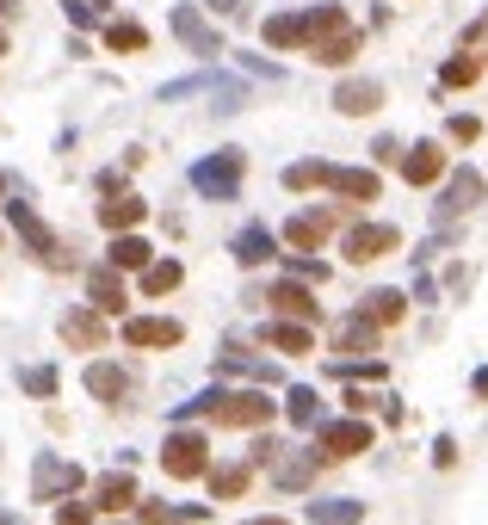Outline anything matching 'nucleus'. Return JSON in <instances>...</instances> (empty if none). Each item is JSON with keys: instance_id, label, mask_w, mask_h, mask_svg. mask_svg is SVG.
Segmentation results:
<instances>
[{"instance_id": "nucleus-1", "label": "nucleus", "mask_w": 488, "mask_h": 525, "mask_svg": "<svg viewBox=\"0 0 488 525\" xmlns=\"http://www.w3.org/2000/svg\"><path fill=\"white\" fill-rule=\"evenodd\" d=\"M285 186H291V192H309V186H328V192H340V198H353V204H371V198L383 192L371 167H334V161H291V167H285Z\"/></svg>"}, {"instance_id": "nucleus-2", "label": "nucleus", "mask_w": 488, "mask_h": 525, "mask_svg": "<svg viewBox=\"0 0 488 525\" xmlns=\"http://www.w3.org/2000/svg\"><path fill=\"white\" fill-rule=\"evenodd\" d=\"M309 56L316 62H328V68H346L359 56V25H353V13L346 7H309Z\"/></svg>"}, {"instance_id": "nucleus-3", "label": "nucleus", "mask_w": 488, "mask_h": 525, "mask_svg": "<svg viewBox=\"0 0 488 525\" xmlns=\"http://www.w3.org/2000/svg\"><path fill=\"white\" fill-rule=\"evenodd\" d=\"M272 408L266 390H204L198 402H180V414H211L217 427H266Z\"/></svg>"}, {"instance_id": "nucleus-4", "label": "nucleus", "mask_w": 488, "mask_h": 525, "mask_svg": "<svg viewBox=\"0 0 488 525\" xmlns=\"http://www.w3.org/2000/svg\"><path fill=\"white\" fill-rule=\"evenodd\" d=\"M161 470H167L173 482H192V476L211 470V445H204V433H167V445H161Z\"/></svg>"}, {"instance_id": "nucleus-5", "label": "nucleus", "mask_w": 488, "mask_h": 525, "mask_svg": "<svg viewBox=\"0 0 488 525\" xmlns=\"http://www.w3.org/2000/svg\"><path fill=\"white\" fill-rule=\"evenodd\" d=\"M7 223H13V235H19L25 248L44 260V266H68V248H62V241L44 229V217H38L31 204H7Z\"/></svg>"}, {"instance_id": "nucleus-6", "label": "nucleus", "mask_w": 488, "mask_h": 525, "mask_svg": "<svg viewBox=\"0 0 488 525\" xmlns=\"http://www.w3.org/2000/svg\"><path fill=\"white\" fill-rule=\"evenodd\" d=\"M192 186H198L204 198H235V192H241V149H223V155H211V161H198V167H192Z\"/></svg>"}, {"instance_id": "nucleus-7", "label": "nucleus", "mask_w": 488, "mask_h": 525, "mask_svg": "<svg viewBox=\"0 0 488 525\" xmlns=\"http://www.w3.org/2000/svg\"><path fill=\"white\" fill-rule=\"evenodd\" d=\"M75 488H81V464L38 458V470H31V501H56V495H75Z\"/></svg>"}, {"instance_id": "nucleus-8", "label": "nucleus", "mask_w": 488, "mask_h": 525, "mask_svg": "<svg viewBox=\"0 0 488 525\" xmlns=\"http://www.w3.org/2000/svg\"><path fill=\"white\" fill-rule=\"evenodd\" d=\"M396 229L390 223H359V229H346V260H359V266H371V260H383V254H396Z\"/></svg>"}, {"instance_id": "nucleus-9", "label": "nucleus", "mask_w": 488, "mask_h": 525, "mask_svg": "<svg viewBox=\"0 0 488 525\" xmlns=\"http://www.w3.org/2000/svg\"><path fill=\"white\" fill-rule=\"evenodd\" d=\"M316 451H328V458H359V451H371V427L365 420H328L316 433Z\"/></svg>"}, {"instance_id": "nucleus-10", "label": "nucleus", "mask_w": 488, "mask_h": 525, "mask_svg": "<svg viewBox=\"0 0 488 525\" xmlns=\"http://www.w3.org/2000/svg\"><path fill=\"white\" fill-rule=\"evenodd\" d=\"M173 38H180L192 56H223V38H217L211 25H204L198 7H173Z\"/></svg>"}, {"instance_id": "nucleus-11", "label": "nucleus", "mask_w": 488, "mask_h": 525, "mask_svg": "<svg viewBox=\"0 0 488 525\" xmlns=\"http://www.w3.org/2000/svg\"><path fill=\"white\" fill-rule=\"evenodd\" d=\"M482 204V173H451V180H445V198H439V210H433V217L439 223H451V217H464V210H476Z\"/></svg>"}, {"instance_id": "nucleus-12", "label": "nucleus", "mask_w": 488, "mask_h": 525, "mask_svg": "<svg viewBox=\"0 0 488 525\" xmlns=\"http://www.w3.org/2000/svg\"><path fill=\"white\" fill-rule=\"evenodd\" d=\"M124 340H130V346H180L186 328L167 322V315H130V322H124Z\"/></svg>"}, {"instance_id": "nucleus-13", "label": "nucleus", "mask_w": 488, "mask_h": 525, "mask_svg": "<svg viewBox=\"0 0 488 525\" xmlns=\"http://www.w3.org/2000/svg\"><path fill=\"white\" fill-rule=\"evenodd\" d=\"M328 235H334V217H328V210H303V217L285 223V241H291L297 254H316Z\"/></svg>"}, {"instance_id": "nucleus-14", "label": "nucleus", "mask_w": 488, "mask_h": 525, "mask_svg": "<svg viewBox=\"0 0 488 525\" xmlns=\"http://www.w3.org/2000/svg\"><path fill=\"white\" fill-rule=\"evenodd\" d=\"M143 217H149V204L136 198V192H112L106 204H99V223H106L112 235H130V229L143 223Z\"/></svg>"}, {"instance_id": "nucleus-15", "label": "nucleus", "mask_w": 488, "mask_h": 525, "mask_svg": "<svg viewBox=\"0 0 488 525\" xmlns=\"http://www.w3.org/2000/svg\"><path fill=\"white\" fill-rule=\"evenodd\" d=\"M229 254H235L241 266H266V260L278 254V235H272L266 223H248V229H241V235L229 241Z\"/></svg>"}, {"instance_id": "nucleus-16", "label": "nucleus", "mask_w": 488, "mask_h": 525, "mask_svg": "<svg viewBox=\"0 0 488 525\" xmlns=\"http://www.w3.org/2000/svg\"><path fill=\"white\" fill-rule=\"evenodd\" d=\"M62 340L81 346V353H99V346H106V322H99L93 309H68L62 315Z\"/></svg>"}, {"instance_id": "nucleus-17", "label": "nucleus", "mask_w": 488, "mask_h": 525, "mask_svg": "<svg viewBox=\"0 0 488 525\" xmlns=\"http://www.w3.org/2000/svg\"><path fill=\"white\" fill-rule=\"evenodd\" d=\"M439 173H445V149H439V143H414V149L402 155V180H408V186H433Z\"/></svg>"}, {"instance_id": "nucleus-18", "label": "nucleus", "mask_w": 488, "mask_h": 525, "mask_svg": "<svg viewBox=\"0 0 488 525\" xmlns=\"http://www.w3.org/2000/svg\"><path fill=\"white\" fill-rule=\"evenodd\" d=\"M272 309L278 315H291V322H316V297H309L303 291V278H278V285H272Z\"/></svg>"}, {"instance_id": "nucleus-19", "label": "nucleus", "mask_w": 488, "mask_h": 525, "mask_svg": "<svg viewBox=\"0 0 488 525\" xmlns=\"http://www.w3.org/2000/svg\"><path fill=\"white\" fill-rule=\"evenodd\" d=\"M334 105H340L346 118H371L377 105H383V87L377 81H340L334 87Z\"/></svg>"}, {"instance_id": "nucleus-20", "label": "nucleus", "mask_w": 488, "mask_h": 525, "mask_svg": "<svg viewBox=\"0 0 488 525\" xmlns=\"http://www.w3.org/2000/svg\"><path fill=\"white\" fill-rule=\"evenodd\" d=\"M334 353H377V322H365V315L334 322Z\"/></svg>"}, {"instance_id": "nucleus-21", "label": "nucleus", "mask_w": 488, "mask_h": 525, "mask_svg": "<svg viewBox=\"0 0 488 525\" xmlns=\"http://www.w3.org/2000/svg\"><path fill=\"white\" fill-rule=\"evenodd\" d=\"M87 291H93V309H106V315H118V309L130 303V291H124V278H118L112 266H99V272H87Z\"/></svg>"}, {"instance_id": "nucleus-22", "label": "nucleus", "mask_w": 488, "mask_h": 525, "mask_svg": "<svg viewBox=\"0 0 488 525\" xmlns=\"http://www.w3.org/2000/svg\"><path fill=\"white\" fill-rule=\"evenodd\" d=\"M309 38V13H272L266 19V44L272 50H297Z\"/></svg>"}, {"instance_id": "nucleus-23", "label": "nucleus", "mask_w": 488, "mask_h": 525, "mask_svg": "<svg viewBox=\"0 0 488 525\" xmlns=\"http://www.w3.org/2000/svg\"><path fill=\"white\" fill-rule=\"evenodd\" d=\"M93 495H99V507H106V513H124V507H136V476H130V470H112V476H99Z\"/></svg>"}, {"instance_id": "nucleus-24", "label": "nucleus", "mask_w": 488, "mask_h": 525, "mask_svg": "<svg viewBox=\"0 0 488 525\" xmlns=\"http://www.w3.org/2000/svg\"><path fill=\"white\" fill-rule=\"evenodd\" d=\"M149 254H155V248H149L143 235H118V241H112V254H106V266H112V272H143Z\"/></svg>"}, {"instance_id": "nucleus-25", "label": "nucleus", "mask_w": 488, "mask_h": 525, "mask_svg": "<svg viewBox=\"0 0 488 525\" xmlns=\"http://www.w3.org/2000/svg\"><path fill=\"white\" fill-rule=\"evenodd\" d=\"M359 315H365V322H377V328H396L402 315H408V297H402V291H371Z\"/></svg>"}, {"instance_id": "nucleus-26", "label": "nucleus", "mask_w": 488, "mask_h": 525, "mask_svg": "<svg viewBox=\"0 0 488 525\" xmlns=\"http://www.w3.org/2000/svg\"><path fill=\"white\" fill-rule=\"evenodd\" d=\"M217 371H235V377H254V383H272V365H266V359H254L248 346H223V353H217Z\"/></svg>"}, {"instance_id": "nucleus-27", "label": "nucleus", "mask_w": 488, "mask_h": 525, "mask_svg": "<svg viewBox=\"0 0 488 525\" xmlns=\"http://www.w3.org/2000/svg\"><path fill=\"white\" fill-rule=\"evenodd\" d=\"M87 390H93L99 402H124V396H130V377H124L118 365H87Z\"/></svg>"}, {"instance_id": "nucleus-28", "label": "nucleus", "mask_w": 488, "mask_h": 525, "mask_svg": "<svg viewBox=\"0 0 488 525\" xmlns=\"http://www.w3.org/2000/svg\"><path fill=\"white\" fill-rule=\"evenodd\" d=\"M309 519H316V525H359L365 501H309Z\"/></svg>"}, {"instance_id": "nucleus-29", "label": "nucleus", "mask_w": 488, "mask_h": 525, "mask_svg": "<svg viewBox=\"0 0 488 525\" xmlns=\"http://www.w3.org/2000/svg\"><path fill=\"white\" fill-rule=\"evenodd\" d=\"M180 278H186L180 260H149V266H143V291H149V297H167L173 285H180Z\"/></svg>"}, {"instance_id": "nucleus-30", "label": "nucleus", "mask_w": 488, "mask_h": 525, "mask_svg": "<svg viewBox=\"0 0 488 525\" xmlns=\"http://www.w3.org/2000/svg\"><path fill=\"white\" fill-rule=\"evenodd\" d=\"M266 340L278 346V353H309V346H316L303 322H272V328H266Z\"/></svg>"}, {"instance_id": "nucleus-31", "label": "nucleus", "mask_w": 488, "mask_h": 525, "mask_svg": "<svg viewBox=\"0 0 488 525\" xmlns=\"http://www.w3.org/2000/svg\"><path fill=\"white\" fill-rule=\"evenodd\" d=\"M106 50H149V31L130 25V19H112L106 25Z\"/></svg>"}, {"instance_id": "nucleus-32", "label": "nucleus", "mask_w": 488, "mask_h": 525, "mask_svg": "<svg viewBox=\"0 0 488 525\" xmlns=\"http://www.w3.org/2000/svg\"><path fill=\"white\" fill-rule=\"evenodd\" d=\"M285 414L297 420V427H316V420H322V396H316V390H291Z\"/></svg>"}, {"instance_id": "nucleus-33", "label": "nucleus", "mask_w": 488, "mask_h": 525, "mask_svg": "<svg viewBox=\"0 0 488 525\" xmlns=\"http://www.w3.org/2000/svg\"><path fill=\"white\" fill-rule=\"evenodd\" d=\"M248 482H254V470H248V464H235V470H217V476H211L217 501H235V495H241V488H248Z\"/></svg>"}, {"instance_id": "nucleus-34", "label": "nucleus", "mask_w": 488, "mask_h": 525, "mask_svg": "<svg viewBox=\"0 0 488 525\" xmlns=\"http://www.w3.org/2000/svg\"><path fill=\"white\" fill-rule=\"evenodd\" d=\"M458 56H470V62H488V7H482V19L464 31V44H458Z\"/></svg>"}, {"instance_id": "nucleus-35", "label": "nucleus", "mask_w": 488, "mask_h": 525, "mask_svg": "<svg viewBox=\"0 0 488 525\" xmlns=\"http://www.w3.org/2000/svg\"><path fill=\"white\" fill-rule=\"evenodd\" d=\"M476 75H482V62H470V56H451V62L439 68V81H445V87H470Z\"/></svg>"}, {"instance_id": "nucleus-36", "label": "nucleus", "mask_w": 488, "mask_h": 525, "mask_svg": "<svg viewBox=\"0 0 488 525\" xmlns=\"http://www.w3.org/2000/svg\"><path fill=\"white\" fill-rule=\"evenodd\" d=\"M19 383H25V396H56V371H50V365L19 371Z\"/></svg>"}, {"instance_id": "nucleus-37", "label": "nucleus", "mask_w": 488, "mask_h": 525, "mask_svg": "<svg viewBox=\"0 0 488 525\" xmlns=\"http://www.w3.org/2000/svg\"><path fill=\"white\" fill-rule=\"evenodd\" d=\"M309 470H316V451H297V458H291L285 470H278V482H285V488H303V482H309Z\"/></svg>"}, {"instance_id": "nucleus-38", "label": "nucleus", "mask_w": 488, "mask_h": 525, "mask_svg": "<svg viewBox=\"0 0 488 525\" xmlns=\"http://www.w3.org/2000/svg\"><path fill=\"white\" fill-rule=\"evenodd\" d=\"M167 519H198V507H186V513H173V507H143V513H136V525H167Z\"/></svg>"}, {"instance_id": "nucleus-39", "label": "nucleus", "mask_w": 488, "mask_h": 525, "mask_svg": "<svg viewBox=\"0 0 488 525\" xmlns=\"http://www.w3.org/2000/svg\"><path fill=\"white\" fill-rule=\"evenodd\" d=\"M56 525H93V507L87 501H62L56 507Z\"/></svg>"}, {"instance_id": "nucleus-40", "label": "nucleus", "mask_w": 488, "mask_h": 525, "mask_svg": "<svg viewBox=\"0 0 488 525\" xmlns=\"http://www.w3.org/2000/svg\"><path fill=\"white\" fill-rule=\"evenodd\" d=\"M476 136H482L476 118H451V143H476Z\"/></svg>"}, {"instance_id": "nucleus-41", "label": "nucleus", "mask_w": 488, "mask_h": 525, "mask_svg": "<svg viewBox=\"0 0 488 525\" xmlns=\"http://www.w3.org/2000/svg\"><path fill=\"white\" fill-rule=\"evenodd\" d=\"M291 272H297V278H316V285H322V260H309V254H291Z\"/></svg>"}, {"instance_id": "nucleus-42", "label": "nucleus", "mask_w": 488, "mask_h": 525, "mask_svg": "<svg viewBox=\"0 0 488 525\" xmlns=\"http://www.w3.org/2000/svg\"><path fill=\"white\" fill-rule=\"evenodd\" d=\"M211 13H241V0H204Z\"/></svg>"}, {"instance_id": "nucleus-43", "label": "nucleus", "mask_w": 488, "mask_h": 525, "mask_svg": "<svg viewBox=\"0 0 488 525\" xmlns=\"http://www.w3.org/2000/svg\"><path fill=\"white\" fill-rule=\"evenodd\" d=\"M476 396H488V371H476Z\"/></svg>"}, {"instance_id": "nucleus-44", "label": "nucleus", "mask_w": 488, "mask_h": 525, "mask_svg": "<svg viewBox=\"0 0 488 525\" xmlns=\"http://www.w3.org/2000/svg\"><path fill=\"white\" fill-rule=\"evenodd\" d=\"M0 13H19V0H0Z\"/></svg>"}, {"instance_id": "nucleus-45", "label": "nucleus", "mask_w": 488, "mask_h": 525, "mask_svg": "<svg viewBox=\"0 0 488 525\" xmlns=\"http://www.w3.org/2000/svg\"><path fill=\"white\" fill-rule=\"evenodd\" d=\"M248 525H285V519H248Z\"/></svg>"}, {"instance_id": "nucleus-46", "label": "nucleus", "mask_w": 488, "mask_h": 525, "mask_svg": "<svg viewBox=\"0 0 488 525\" xmlns=\"http://www.w3.org/2000/svg\"><path fill=\"white\" fill-rule=\"evenodd\" d=\"M0 525H13V513H0Z\"/></svg>"}, {"instance_id": "nucleus-47", "label": "nucleus", "mask_w": 488, "mask_h": 525, "mask_svg": "<svg viewBox=\"0 0 488 525\" xmlns=\"http://www.w3.org/2000/svg\"><path fill=\"white\" fill-rule=\"evenodd\" d=\"M0 50H7V31H0Z\"/></svg>"}, {"instance_id": "nucleus-48", "label": "nucleus", "mask_w": 488, "mask_h": 525, "mask_svg": "<svg viewBox=\"0 0 488 525\" xmlns=\"http://www.w3.org/2000/svg\"><path fill=\"white\" fill-rule=\"evenodd\" d=\"M0 186H7V180H0Z\"/></svg>"}]
</instances>
